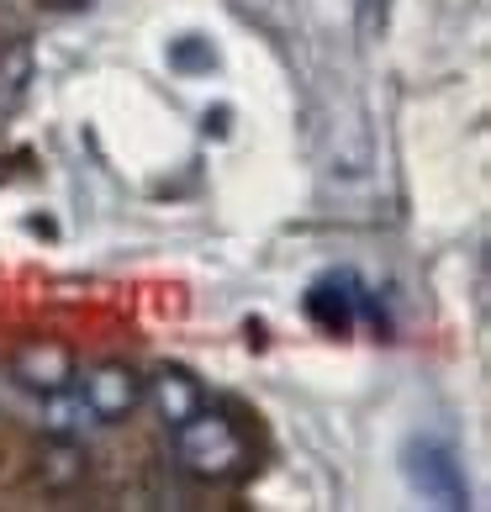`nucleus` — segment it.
I'll return each instance as SVG.
<instances>
[{
  "label": "nucleus",
  "instance_id": "2",
  "mask_svg": "<svg viewBox=\"0 0 491 512\" xmlns=\"http://www.w3.org/2000/svg\"><path fill=\"white\" fill-rule=\"evenodd\" d=\"M402 470H407L412 491H418L423 502H433V507H449V512H455V507L470 502L460 454L449 449L444 439H412V444L402 449Z\"/></svg>",
  "mask_w": 491,
  "mask_h": 512
},
{
  "label": "nucleus",
  "instance_id": "4",
  "mask_svg": "<svg viewBox=\"0 0 491 512\" xmlns=\"http://www.w3.org/2000/svg\"><path fill=\"white\" fill-rule=\"evenodd\" d=\"M11 375H16L27 391L48 396V391H64L80 370H74V354L59 344V338H37V344H27L22 354L11 359Z\"/></svg>",
  "mask_w": 491,
  "mask_h": 512
},
{
  "label": "nucleus",
  "instance_id": "6",
  "mask_svg": "<svg viewBox=\"0 0 491 512\" xmlns=\"http://www.w3.org/2000/svg\"><path fill=\"white\" fill-rule=\"evenodd\" d=\"M354 280L349 275H323L317 286L307 291V317L317 322L323 333H349V322H354Z\"/></svg>",
  "mask_w": 491,
  "mask_h": 512
},
{
  "label": "nucleus",
  "instance_id": "7",
  "mask_svg": "<svg viewBox=\"0 0 491 512\" xmlns=\"http://www.w3.org/2000/svg\"><path fill=\"white\" fill-rule=\"evenodd\" d=\"M90 476V454L80 449V439H48L43 454H37V481H43V491H74Z\"/></svg>",
  "mask_w": 491,
  "mask_h": 512
},
{
  "label": "nucleus",
  "instance_id": "8",
  "mask_svg": "<svg viewBox=\"0 0 491 512\" xmlns=\"http://www.w3.org/2000/svg\"><path fill=\"white\" fill-rule=\"evenodd\" d=\"M85 423H96V417H90V407L80 402V396H69V386L43 396V433L48 439H80Z\"/></svg>",
  "mask_w": 491,
  "mask_h": 512
},
{
  "label": "nucleus",
  "instance_id": "3",
  "mask_svg": "<svg viewBox=\"0 0 491 512\" xmlns=\"http://www.w3.org/2000/svg\"><path fill=\"white\" fill-rule=\"evenodd\" d=\"M80 402L90 407L96 423H127L143 407V375L132 365H96V370H85Z\"/></svg>",
  "mask_w": 491,
  "mask_h": 512
},
{
  "label": "nucleus",
  "instance_id": "9",
  "mask_svg": "<svg viewBox=\"0 0 491 512\" xmlns=\"http://www.w3.org/2000/svg\"><path fill=\"white\" fill-rule=\"evenodd\" d=\"M386 27V0H365V11H360V32L365 37H375Z\"/></svg>",
  "mask_w": 491,
  "mask_h": 512
},
{
  "label": "nucleus",
  "instance_id": "5",
  "mask_svg": "<svg viewBox=\"0 0 491 512\" xmlns=\"http://www.w3.org/2000/svg\"><path fill=\"white\" fill-rule=\"evenodd\" d=\"M143 396L159 407V417H164V428H175V423H185L206 396H201V386H196V375H185V370H175V365H164L154 381H143Z\"/></svg>",
  "mask_w": 491,
  "mask_h": 512
},
{
  "label": "nucleus",
  "instance_id": "1",
  "mask_svg": "<svg viewBox=\"0 0 491 512\" xmlns=\"http://www.w3.org/2000/svg\"><path fill=\"white\" fill-rule=\"evenodd\" d=\"M169 433H175V465L191 481L222 486V481H238L243 470H249V439H243V428L233 423L228 412L201 402L185 423H175Z\"/></svg>",
  "mask_w": 491,
  "mask_h": 512
}]
</instances>
